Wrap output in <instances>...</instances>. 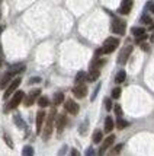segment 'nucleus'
Here are the masks:
<instances>
[{
  "mask_svg": "<svg viewBox=\"0 0 154 156\" xmlns=\"http://www.w3.org/2000/svg\"><path fill=\"white\" fill-rule=\"evenodd\" d=\"M86 156H94V150L92 149V147H89V149L86 150Z\"/></svg>",
  "mask_w": 154,
  "mask_h": 156,
  "instance_id": "33",
  "label": "nucleus"
},
{
  "mask_svg": "<svg viewBox=\"0 0 154 156\" xmlns=\"http://www.w3.org/2000/svg\"><path fill=\"white\" fill-rule=\"evenodd\" d=\"M141 22H142V23H148V25H150V23H151V18H150V16H145V15H144V16L141 18Z\"/></svg>",
  "mask_w": 154,
  "mask_h": 156,
  "instance_id": "30",
  "label": "nucleus"
},
{
  "mask_svg": "<svg viewBox=\"0 0 154 156\" xmlns=\"http://www.w3.org/2000/svg\"><path fill=\"white\" fill-rule=\"evenodd\" d=\"M102 139H103V133H102L101 130H96L93 134V143H101Z\"/></svg>",
  "mask_w": 154,
  "mask_h": 156,
  "instance_id": "24",
  "label": "nucleus"
},
{
  "mask_svg": "<svg viewBox=\"0 0 154 156\" xmlns=\"http://www.w3.org/2000/svg\"><path fill=\"white\" fill-rule=\"evenodd\" d=\"M3 64V54H2V47H0V67Z\"/></svg>",
  "mask_w": 154,
  "mask_h": 156,
  "instance_id": "37",
  "label": "nucleus"
},
{
  "mask_svg": "<svg viewBox=\"0 0 154 156\" xmlns=\"http://www.w3.org/2000/svg\"><path fill=\"white\" fill-rule=\"evenodd\" d=\"M20 82H22V79H20V77H16L15 80H12L10 83H9V85H7L6 90H5V95H3V99H7V98L12 95V94H15V90L19 88Z\"/></svg>",
  "mask_w": 154,
  "mask_h": 156,
  "instance_id": "5",
  "label": "nucleus"
},
{
  "mask_svg": "<svg viewBox=\"0 0 154 156\" xmlns=\"http://www.w3.org/2000/svg\"><path fill=\"white\" fill-rule=\"evenodd\" d=\"M5 140H6V144L9 146V147H13V143H12V139L7 136V134H5Z\"/></svg>",
  "mask_w": 154,
  "mask_h": 156,
  "instance_id": "31",
  "label": "nucleus"
},
{
  "mask_svg": "<svg viewBox=\"0 0 154 156\" xmlns=\"http://www.w3.org/2000/svg\"><path fill=\"white\" fill-rule=\"evenodd\" d=\"M38 105H39L41 108H45L50 105V99H48L47 96H39L38 98Z\"/></svg>",
  "mask_w": 154,
  "mask_h": 156,
  "instance_id": "20",
  "label": "nucleus"
},
{
  "mask_svg": "<svg viewBox=\"0 0 154 156\" xmlns=\"http://www.w3.org/2000/svg\"><path fill=\"white\" fill-rule=\"evenodd\" d=\"M71 156H80L79 150H77V149H73V150H71Z\"/></svg>",
  "mask_w": 154,
  "mask_h": 156,
  "instance_id": "36",
  "label": "nucleus"
},
{
  "mask_svg": "<svg viewBox=\"0 0 154 156\" xmlns=\"http://www.w3.org/2000/svg\"><path fill=\"white\" fill-rule=\"evenodd\" d=\"M22 156H34V147L32 146H25L22 149Z\"/></svg>",
  "mask_w": 154,
  "mask_h": 156,
  "instance_id": "23",
  "label": "nucleus"
},
{
  "mask_svg": "<svg viewBox=\"0 0 154 156\" xmlns=\"http://www.w3.org/2000/svg\"><path fill=\"white\" fill-rule=\"evenodd\" d=\"M119 96H121V88L112 89V98H114V99H118Z\"/></svg>",
  "mask_w": 154,
  "mask_h": 156,
  "instance_id": "26",
  "label": "nucleus"
},
{
  "mask_svg": "<svg viewBox=\"0 0 154 156\" xmlns=\"http://www.w3.org/2000/svg\"><path fill=\"white\" fill-rule=\"evenodd\" d=\"M112 108H114V107H112V99H109V98L105 99V109H106V111H111Z\"/></svg>",
  "mask_w": 154,
  "mask_h": 156,
  "instance_id": "29",
  "label": "nucleus"
},
{
  "mask_svg": "<svg viewBox=\"0 0 154 156\" xmlns=\"http://www.w3.org/2000/svg\"><path fill=\"white\" fill-rule=\"evenodd\" d=\"M141 48H142V51H148V50H150V45H148V44H141Z\"/></svg>",
  "mask_w": 154,
  "mask_h": 156,
  "instance_id": "34",
  "label": "nucleus"
},
{
  "mask_svg": "<svg viewBox=\"0 0 154 156\" xmlns=\"http://www.w3.org/2000/svg\"><path fill=\"white\" fill-rule=\"evenodd\" d=\"M23 98H25V94L22 92V90H18V92H15V95L12 96V99L10 102L6 105V108H5V112H9L10 109H15L18 105H19L20 102L23 101Z\"/></svg>",
  "mask_w": 154,
  "mask_h": 156,
  "instance_id": "3",
  "label": "nucleus"
},
{
  "mask_svg": "<svg viewBox=\"0 0 154 156\" xmlns=\"http://www.w3.org/2000/svg\"><path fill=\"white\" fill-rule=\"evenodd\" d=\"M115 127V122L112 120V117H106V120H105V131L106 133H111Z\"/></svg>",
  "mask_w": 154,
  "mask_h": 156,
  "instance_id": "17",
  "label": "nucleus"
},
{
  "mask_svg": "<svg viewBox=\"0 0 154 156\" xmlns=\"http://www.w3.org/2000/svg\"><path fill=\"white\" fill-rule=\"evenodd\" d=\"M23 70H25V64H22V63H18V64H13V66H10L7 72H10V73L15 76V75H19V73H22Z\"/></svg>",
  "mask_w": 154,
  "mask_h": 156,
  "instance_id": "16",
  "label": "nucleus"
},
{
  "mask_svg": "<svg viewBox=\"0 0 154 156\" xmlns=\"http://www.w3.org/2000/svg\"><path fill=\"white\" fill-rule=\"evenodd\" d=\"M116 126H118V129H125V127H128V121H125V120H118Z\"/></svg>",
  "mask_w": 154,
  "mask_h": 156,
  "instance_id": "28",
  "label": "nucleus"
},
{
  "mask_svg": "<svg viewBox=\"0 0 154 156\" xmlns=\"http://www.w3.org/2000/svg\"><path fill=\"white\" fill-rule=\"evenodd\" d=\"M36 82H41L39 77H32V79H29V83H36Z\"/></svg>",
  "mask_w": 154,
  "mask_h": 156,
  "instance_id": "35",
  "label": "nucleus"
},
{
  "mask_svg": "<svg viewBox=\"0 0 154 156\" xmlns=\"http://www.w3.org/2000/svg\"><path fill=\"white\" fill-rule=\"evenodd\" d=\"M118 45H119V40H118V38H108V40L103 42L102 48H99V50L96 51V55L111 54L112 51H115V50L118 48Z\"/></svg>",
  "mask_w": 154,
  "mask_h": 156,
  "instance_id": "1",
  "label": "nucleus"
},
{
  "mask_svg": "<svg viewBox=\"0 0 154 156\" xmlns=\"http://www.w3.org/2000/svg\"><path fill=\"white\" fill-rule=\"evenodd\" d=\"M54 118H55V108L51 109L50 115H48L47 120H45V127H44V130L41 131V133H42V139H44V140H48V139L51 137V134H53Z\"/></svg>",
  "mask_w": 154,
  "mask_h": 156,
  "instance_id": "2",
  "label": "nucleus"
},
{
  "mask_svg": "<svg viewBox=\"0 0 154 156\" xmlns=\"http://www.w3.org/2000/svg\"><path fill=\"white\" fill-rule=\"evenodd\" d=\"M151 12L154 13V5H151Z\"/></svg>",
  "mask_w": 154,
  "mask_h": 156,
  "instance_id": "38",
  "label": "nucleus"
},
{
  "mask_svg": "<svg viewBox=\"0 0 154 156\" xmlns=\"http://www.w3.org/2000/svg\"><path fill=\"white\" fill-rule=\"evenodd\" d=\"M66 124H67V118H66V115H64V114L58 115V118H57V131H58V133H63V130H64V127H66Z\"/></svg>",
  "mask_w": 154,
  "mask_h": 156,
  "instance_id": "15",
  "label": "nucleus"
},
{
  "mask_svg": "<svg viewBox=\"0 0 154 156\" xmlns=\"http://www.w3.org/2000/svg\"><path fill=\"white\" fill-rule=\"evenodd\" d=\"M132 9V0H122L119 7V13L121 15H128Z\"/></svg>",
  "mask_w": 154,
  "mask_h": 156,
  "instance_id": "11",
  "label": "nucleus"
},
{
  "mask_svg": "<svg viewBox=\"0 0 154 156\" xmlns=\"http://www.w3.org/2000/svg\"><path fill=\"white\" fill-rule=\"evenodd\" d=\"M114 142H115V136L112 134V136H109L108 139H105L103 140V143H102V146H101V150H99V156H103V153L106 152L112 144H114Z\"/></svg>",
  "mask_w": 154,
  "mask_h": 156,
  "instance_id": "10",
  "label": "nucleus"
},
{
  "mask_svg": "<svg viewBox=\"0 0 154 156\" xmlns=\"http://www.w3.org/2000/svg\"><path fill=\"white\" fill-rule=\"evenodd\" d=\"M114 108H115V112H116V115H118V117H121V115H122V109H121V107H119V105H115Z\"/></svg>",
  "mask_w": 154,
  "mask_h": 156,
  "instance_id": "32",
  "label": "nucleus"
},
{
  "mask_svg": "<svg viewBox=\"0 0 154 156\" xmlns=\"http://www.w3.org/2000/svg\"><path fill=\"white\" fill-rule=\"evenodd\" d=\"M131 32H132V35H134L135 38H138V37L145 34V29H144V28H132Z\"/></svg>",
  "mask_w": 154,
  "mask_h": 156,
  "instance_id": "22",
  "label": "nucleus"
},
{
  "mask_svg": "<svg viewBox=\"0 0 154 156\" xmlns=\"http://www.w3.org/2000/svg\"><path fill=\"white\" fill-rule=\"evenodd\" d=\"M99 76H101V70H99V69H90L89 75H86V80L87 82H94V80H98Z\"/></svg>",
  "mask_w": 154,
  "mask_h": 156,
  "instance_id": "14",
  "label": "nucleus"
},
{
  "mask_svg": "<svg viewBox=\"0 0 154 156\" xmlns=\"http://www.w3.org/2000/svg\"><path fill=\"white\" fill-rule=\"evenodd\" d=\"M84 80H86V73H84V72H79V73H77V76H76V85L83 83Z\"/></svg>",
  "mask_w": 154,
  "mask_h": 156,
  "instance_id": "25",
  "label": "nucleus"
},
{
  "mask_svg": "<svg viewBox=\"0 0 154 156\" xmlns=\"http://www.w3.org/2000/svg\"><path fill=\"white\" fill-rule=\"evenodd\" d=\"M45 121V112L44 111H38V114H36V133L41 134V131H42V124Z\"/></svg>",
  "mask_w": 154,
  "mask_h": 156,
  "instance_id": "12",
  "label": "nucleus"
},
{
  "mask_svg": "<svg viewBox=\"0 0 154 156\" xmlns=\"http://www.w3.org/2000/svg\"><path fill=\"white\" fill-rule=\"evenodd\" d=\"M15 122H16V126H18V127H20V129H22V127H25V122L20 120L19 115H15Z\"/></svg>",
  "mask_w": 154,
  "mask_h": 156,
  "instance_id": "27",
  "label": "nucleus"
},
{
  "mask_svg": "<svg viewBox=\"0 0 154 156\" xmlns=\"http://www.w3.org/2000/svg\"><path fill=\"white\" fill-rule=\"evenodd\" d=\"M73 95L77 96V98H84L87 95V86L83 85V83H79L73 88Z\"/></svg>",
  "mask_w": 154,
  "mask_h": 156,
  "instance_id": "9",
  "label": "nucleus"
},
{
  "mask_svg": "<svg viewBox=\"0 0 154 156\" xmlns=\"http://www.w3.org/2000/svg\"><path fill=\"white\" fill-rule=\"evenodd\" d=\"M12 77H13V75H12L10 72H6L5 75L2 76V79H0V89H6L7 85L12 80Z\"/></svg>",
  "mask_w": 154,
  "mask_h": 156,
  "instance_id": "13",
  "label": "nucleus"
},
{
  "mask_svg": "<svg viewBox=\"0 0 154 156\" xmlns=\"http://www.w3.org/2000/svg\"><path fill=\"white\" fill-rule=\"evenodd\" d=\"M125 79H127V73H125V70H119V72L116 73V76H115V82H116V83H122Z\"/></svg>",
  "mask_w": 154,
  "mask_h": 156,
  "instance_id": "18",
  "label": "nucleus"
},
{
  "mask_svg": "<svg viewBox=\"0 0 154 156\" xmlns=\"http://www.w3.org/2000/svg\"><path fill=\"white\" fill-rule=\"evenodd\" d=\"M41 95V89H34V90H31V94L28 96L23 98V102H25V105L26 107H31L35 101H36V98Z\"/></svg>",
  "mask_w": 154,
  "mask_h": 156,
  "instance_id": "7",
  "label": "nucleus"
},
{
  "mask_svg": "<svg viewBox=\"0 0 154 156\" xmlns=\"http://www.w3.org/2000/svg\"><path fill=\"white\" fill-rule=\"evenodd\" d=\"M125 28H127V23H125V20L119 19V18H114V19H112L111 31H112L114 34L124 35V34H125Z\"/></svg>",
  "mask_w": 154,
  "mask_h": 156,
  "instance_id": "4",
  "label": "nucleus"
},
{
  "mask_svg": "<svg viewBox=\"0 0 154 156\" xmlns=\"http://www.w3.org/2000/svg\"><path fill=\"white\" fill-rule=\"evenodd\" d=\"M64 107H66V111H67L68 114H71V115H76L79 112V108H80L73 99H67L66 104H64Z\"/></svg>",
  "mask_w": 154,
  "mask_h": 156,
  "instance_id": "8",
  "label": "nucleus"
},
{
  "mask_svg": "<svg viewBox=\"0 0 154 156\" xmlns=\"http://www.w3.org/2000/svg\"><path fill=\"white\" fill-rule=\"evenodd\" d=\"M131 53H132V45H128V47H125L119 53V55H118V63H119V64H125V63L128 61V58H129Z\"/></svg>",
  "mask_w": 154,
  "mask_h": 156,
  "instance_id": "6",
  "label": "nucleus"
},
{
  "mask_svg": "<svg viewBox=\"0 0 154 156\" xmlns=\"http://www.w3.org/2000/svg\"><path fill=\"white\" fill-rule=\"evenodd\" d=\"M2 31H3V28H0V34H2Z\"/></svg>",
  "mask_w": 154,
  "mask_h": 156,
  "instance_id": "39",
  "label": "nucleus"
},
{
  "mask_svg": "<svg viewBox=\"0 0 154 156\" xmlns=\"http://www.w3.org/2000/svg\"><path fill=\"white\" fill-rule=\"evenodd\" d=\"M63 101H64V95H63L61 92H58V94H55V95H54V99H53L54 105H60Z\"/></svg>",
  "mask_w": 154,
  "mask_h": 156,
  "instance_id": "21",
  "label": "nucleus"
},
{
  "mask_svg": "<svg viewBox=\"0 0 154 156\" xmlns=\"http://www.w3.org/2000/svg\"><path fill=\"white\" fill-rule=\"evenodd\" d=\"M122 149H124V144H116L114 149H111V152H109V155L108 156H118Z\"/></svg>",
  "mask_w": 154,
  "mask_h": 156,
  "instance_id": "19",
  "label": "nucleus"
}]
</instances>
